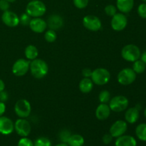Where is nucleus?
<instances>
[{
    "label": "nucleus",
    "instance_id": "37",
    "mask_svg": "<svg viewBox=\"0 0 146 146\" xmlns=\"http://www.w3.org/2000/svg\"><path fill=\"white\" fill-rule=\"evenodd\" d=\"M82 74L85 78H89V77L91 76L92 71L90 68H84L82 71Z\"/></svg>",
    "mask_w": 146,
    "mask_h": 146
},
{
    "label": "nucleus",
    "instance_id": "34",
    "mask_svg": "<svg viewBox=\"0 0 146 146\" xmlns=\"http://www.w3.org/2000/svg\"><path fill=\"white\" fill-rule=\"evenodd\" d=\"M10 7V3L7 0H0V10L3 12L8 11Z\"/></svg>",
    "mask_w": 146,
    "mask_h": 146
},
{
    "label": "nucleus",
    "instance_id": "18",
    "mask_svg": "<svg viewBox=\"0 0 146 146\" xmlns=\"http://www.w3.org/2000/svg\"><path fill=\"white\" fill-rule=\"evenodd\" d=\"M115 146H137V141L131 135H123L117 138Z\"/></svg>",
    "mask_w": 146,
    "mask_h": 146
},
{
    "label": "nucleus",
    "instance_id": "35",
    "mask_svg": "<svg viewBox=\"0 0 146 146\" xmlns=\"http://www.w3.org/2000/svg\"><path fill=\"white\" fill-rule=\"evenodd\" d=\"M102 141L104 144H106V145H108V144H110L111 142H112L113 136L110 133L105 134V135H104V137H103Z\"/></svg>",
    "mask_w": 146,
    "mask_h": 146
},
{
    "label": "nucleus",
    "instance_id": "30",
    "mask_svg": "<svg viewBox=\"0 0 146 146\" xmlns=\"http://www.w3.org/2000/svg\"><path fill=\"white\" fill-rule=\"evenodd\" d=\"M73 2L76 8L82 9L88 6L89 0H73Z\"/></svg>",
    "mask_w": 146,
    "mask_h": 146
},
{
    "label": "nucleus",
    "instance_id": "43",
    "mask_svg": "<svg viewBox=\"0 0 146 146\" xmlns=\"http://www.w3.org/2000/svg\"><path fill=\"white\" fill-rule=\"evenodd\" d=\"M144 116H145L146 118V108H145V110H144Z\"/></svg>",
    "mask_w": 146,
    "mask_h": 146
},
{
    "label": "nucleus",
    "instance_id": "21",
    "mask_svg": "<svg viewBox=\"0 0 146 146\" xmlns=\"http://www.w3.org/2000/svg\"><path fill=\"white\" fill-rule=\"evenodd\" d=\"M94 87V82L89 78L84 77L79 83V89L84 94H88L91 92Z\"/></svg>",
    "mask_w": 146,
    "mask_h": 146
},
{
    "label": "nucleus",
    "instance_id": "7",
    "mask_svg": "<svg viewBox=\"0 0 146 146\" xmlns=\"http://www.w3.org/2000/svg\"><path fill=\"white\" fill-rule=\"evenodd\" d=\"M14 111L19 118H27L31 112V104L26 99L19 100L14 106Z\"/></svg>",
    "mask_w": 146,
    "mask_h": 146
},
{
    "label": "nucleus",
    "instance_id": "40",
    "mask_svg": "<svg viewBox=\"0 0 146 146\" xmlns=\"http://www.w3.org/2000/svg\"><path fill=\"white\" fill-rule=\"evenodd\" d=\"M4 88H5V84H4V81L0 78V92L4 91Z\"/></svg>",
    "mask_w": 146,
    "mask_h": 146
},
{
    "label": "nucleus",
    "instance_id": "19",
    "mask_svg": "<svg viewBox=\"0 0 146 146\" xmlns=\"http://www.w3.org/2000/svg\"><path fill=\"white\" fill-rule=\"evenodd\" d=\"M140 116L139 109L137 107L129 108L125 113V119L127 123L130 124H133L138 121Z\"/></svg>",
    "mask_w": 146,
    "mask_h": 146
},
{
    "label": "nucleus",
    "instance_id": "38",
    "mask_svg": "<svg viewBox=\"0 0 146 146\" xmlns=\"http://www.w3.org/2000/svg\"><path fill=\"white\" fill-rule=\"evenodd\" d=\"M6 105L4 103L0 102V116H2L3 114L5 113Z\"/></svg>",
    "mask_w": 146,
    "mask_h": 146
},
{
    "label": "nucleus",
    "instance_id": "26",
    "mask_svg": "<svg viewBox=\"0 0 146 146\" xmlns=\"http://www.w3.org/2000/svg\"><path fill=\"white\" fill-rule=\"evenodd\" d=\"M98 99L101 104H108L111 100V94L106 90L101 91L98 96Z\"/></svg>",
    "mask_w": 146,
    "mask_h": 146
},
{
    "label": "nucleus",
    "instance_id": "45",
    "mask_svg": "<svg viewBox=\"0 0 146 146\" xmlns=\"http://www.w3.org/2000/svg\"><path fill=\"white\" fill-rule=\"evenodd\" d=\"M30 1H31V0H30Z\"/></svg>",
    "mask_w": 146,
    "mask_h": 146
},
{
    "label": "nucleus",
    "instance_id": "33",
    "mask_svg": "<svg viewBox=\"0 0 146 146\" xmlns=\"http://www.w3.org/2000/svg\"><path fill=\"white\" fill-rule=\"evenodd\" d=\"M138 14L141 18L146 19V3H142L138 6Z\"/></svg>",
    "mask_w": 146,
    "mask_h": 146
},
{
    "label": "nucleus",
    "instance_id": "6",
    "mask_svg": "<svg viewBox=\"0 0 146 146\" xmlns=\"http://www.w3.org/2000/svg\"><path fill=\"white\" fill-rule=\"evenodd\" d=\"M136 79V74L130 68H125L121 70L118 74V81L123 86L132 84Z\"/></svg>",
    "mask_w": 146,
    "mask_h": 146
},
{
    "label": "nucleus",
    "instance_id": "23",
    "mask_svg": "<svg viewBox=\"0 0 146 146\" xmlns=\"http://www.w3.org/2000/svg\"><path fill=\"white\" fill-rule=\"evenodd\" d=\"M25 56L28 60L36 59L38 55V51L36 47L34 45H29L26 47L25 51H24Z\"/></svg>",
    "mask_w": 146,
    "mask_h": 146
},
{
    "label": "nucleus",
    "instance_id": "29",
    "mask_svg": "<svg viewBox=\"0 0 146 146\" xmlns=\"http://www.w3.org/2000/svg\"><path fill=\"white\" fill-rule=\"evenodd\" d=\"M104 11H105L106 14L108 17H113L117 13V8L113 4H109L105 7Z\"/></svg>",
    "mask_w": 146,
    "mask_h": 146
},
{
    "label": "nucleus",
    "instance_id": "28",
    "mask_svg": "<svg viewBox=\"0 0 146 146\" xmlns=\"http://www.w3.org/2000/svg\"><path fill=\"white\" fill-rule=\"evenodd\" d=\"M34 146H51V142L48 138L41 137L36 140L34 143Z\"/></svg>",
    "mask_w": 146,
    "mask_h": 146
},
{
    "label": "nucleus",
    "instance_id": "39",
    "mask_svg": "<svg viewBox=\"0 0 146 146\" xmlns=\"http://www.w3.org/2000/svg\"><path fill=\"white\" fill-rule=\"evenodd\" d=\"M141 60L142 61H143L144 63L146 64V51H144L143 54H141Z\"/></svg>",
    "mask_w": 146,
    "mask_h": 146
},
{
    "label": "nucleus",
    "instance_id": "16",
    "mask_svg": "<svg viewBox=\"0 0 146 146\" xmlns=\"http://www.w3.org/2000/svg\"><path fill=\"white\" fill-rule=\"evenodd\" d=\"M47 27H49L50 29L57 30L59 29L60 28L64 25V20L61 16L58 14H52L48 17V20L46 21Z\"/></svg>",
    "mask_w": 146,
    "mask_h": 146
},
{
    "label": "nucleus",
    "instance_id": "11",
    "mask_svg": "<svg viewBox=\"0 0 146 146\" xmlns=\"http://www.w3.org/2000/svg\"><path fill=\"white\" fill-rule=\"evenodd\" d=\"M83 24L87 29L97 31L101 29V21L98 17L94 15H87L83 19Z\"/></svg>",
    "mask_w": 146,
    "mask_h": 146
},
{
    "label": "nucleus",
    "instance_id": "14",
    "mask_svg": "<svg viewBox=\"0 0 146 146\" xmlns=\"http://www.w3.org/2000/svg\"><path fill=\"white\" fill-rule=\"evenodd\" d=\"M14 131V123L9 118L0 116V133L7 135Z\"/></svg>",
    "mask_w": 146,
    "mask_h": 146
},
{
    "label": "nucleus",
    "instance_id": "32",
    "mask_svg": "<svg viewBox=\"0 0 146 146\" xmlns=\"http://www.w3.org/2000/svg\"><path fill=\"white\" fill-rule=\"evenodd\" d=\"M17 146H34V143L27 137H22L19 141Z\"/></svg>",
    "mask_w": 146,
    "mask_h": 146
},
{
    "label": "nucleus",
    "instance_id": "10",
    "mask_svg": "<svg viewBox=\"0 0 146 146\" xmlns=\"http://www.w3.org/2000/svg\"><path fill=\"white\" fill-rule=\"evenodd\" d=\"M111 27L113 30L121 31L126 27L128 24V19L123 13H116L111 19Z\"/></svg>",
    "mask_w": 146,
    "mask_h": 146
},
{
    "label": "nucleus",
    "instance_id": "5",
    "mask_svg": "<svg viewBox=\"0 0 146 146\" xmlns=\"http://www.w3.org/2000/svg\"><path fill=\"white\" fill-rule=\"evenodd\" d=\"M129 105L128 99L124 96H116L109 101V107L111 111L119 113L127 109Z\"/></svg>",
    "mask_w": 146,
    "mask_h": 146
},
{
    "label": "nucleus",
    "instance_id": "4",
    "mask_svg": "<svg viewBox=\"0 0 146 146\" xmlns=\"http://www.w3.org/2000/svg\"><path fill=\"white\" fill-rule=\"evenodd\" d=\"M91 80L98 86H104L108 83L111 78V74L104 68H98L92 71Z\"/></svg>",
    "mask_w": 146,
    "mask_h": 146
},
{
    "label": "nucleus",
    "instance_id": "12",
    "mask_svg": "<svg viewBox=\"0 0 146 146\" xmlns=\"http://www.w3.org/2000/svg\"><path fill=\"white\" fill-rule=\"evenodd\" d=\"M128 129V124L126 121L119 120L113 124L110 128V134L113 138H118L124 135Z\"/></svg>",
    "mask_w": 146,
    "mask_h": 146
},
{
    "label": "nucleus",
    "instance_id": "24",
    "mask_svg": "<svg viewBox=\"0 0 146 146\" xmlns=\"http://www.w3.org/2000/svg\"><path fill=\"white\" fill-rule=\"evenodd\" d=\"M135 135L140 141L146 142V123H141L137 125Z\"/></svg>",
    "mask_w": 146,
    "mask_h": 146
},
{
    "label": "nucleus",
    "instance_id": "25",
    "mask_svg": "<svg viewBox=\"0 0 146 146\" xmlns=\"http://www.w3.org/2000/svg\"><path fill=\"white\" fill-rule=\"evenodd\" d=\"M145 68L146 64L143 61H141V59H138L137 61H134L133 64L132 69L135 71V73L136 74H143L145 71Z\"/></svg>",
    "mask_w": 146,
    "mask_h": 146
},
{
    "label": "nucleus",
    "instance_id": "8",
    "mask_svg": "<svg viewBox=\"0 0 146 146\" xmlns=\"http://www.w3.org/2000/svg\"><path fill=\"white\" fill-rule=\"evenodd\" d=\"M14 130L21 137H27L31 131L30 123L25 118H19L14 123Z\"/></svg>",
    "mask_w": 146,
    "mask_h": 146
},
{
    "label": "nucleus",
    "instance_id": "42",
    "mask_svg": "<svg viewBox=\"0 0 146 146\" xmlns=\"http://www.w3.org/2000/svg\"><path fill=\"white\" fill-rule=\"evenodd\" d=\"M7 1H9V3H13V2H14V1H17V0H7Z\"/></svg>",
    "mask_w": 146,
    "mask_h": 146
},
{
    "label": "nucleus",
    "instance_id": "15",
    "mask_svg": "<svg viewBox=\"0 0 146 146\" xmlns=\"http://www.w3.org/2000/svg\"><path fill=\"white\" fill-rule=\"evenodd\" d=\"M29 27L34 32L41 34L47 28L46 21H44L41 17H36L31 19L29 23Z\"/></svg>",
    "mask_w": 146,
    "mask_h": 146
},
{
    "label": "nucleus",
    "instance_id": "13",
    "mask_svg": "<svg viewBox=\"0 0 146 146\" xmlns=\"http://www.w3.org/2000/svg\"><path fill=\"white\" fill-rule=\"evenodd\" d=\"M1 20L5 25L9 27H16L19 24V17L14 11H4L1 15Z\"/></svg>",
    "mask_w": 146,
    "mask_h": 146
},
{
    "label": "nucleus",
    "instance_id": "22",
    "mask_svg": "<svg viewBox=\"0 0 146 146\" xmlns=\"http://www.w3.org/2000/svg\"><path fill=\"white\" fill-rule=\"evenodd\" d=\"M84 138L79 134L71 135L67 141V143L69 146H83L84 144Z\"/></svg>",
    "mask_w": 146,
    "mask_h": 146
},
{
    "label": "nucleus",
    "instance_id": "27",
    "mask_svg": "<svg viewBox=\"0 0 146 146\" xmlns=\"http://www.w3.org/2000/svg\"><path fill=\"white\" fill-rule=\"evenodd\" d=\"M56 37L57 35L56 34V31L52 29L48 30L45 33V34H44V38H45L46 41L49 43L54 42L56 41Z\"/></svg>",
    "mask_w": 146,
    "mask_h": 146
},
{
    "label": "nucleus",
    "instance_id": "17",
    "mask_svg": "<svg viewBox=\"0 0 146 146\" xmlns=\"http://www.w3.org/2000/svg\"><path fill=\"white\" fill-rule=\"evenodd\" d=\"M111 111L108 104H101L96 110V116L100 121L106 120L111 114Z\"/></svg>",
    "mask_w": 146,
    "mask_h": 146
},
{
    "label": "nucleus",
    "instance_id": "36",
    "mask_svg": "<svg viewBox=\"0 0 146 146\" xmlns=\"http://www.w3.org/2000/svg\"><path fill=\"white\" fill-rule=\"evenodd\" d=\"M9 98V95L6 91H2L0 92V102H3L5 103L6 101L8 100Z\"/></svg>",
    "mask_w": 146,
    "mask_h": 146
},
{
    "label": "nucleus",
    "instance_id": "31",
    "mask_svg": "<svg viewBox=\"0 0 146 146\" xmlns=\"http://www.w3.org/2000/svg\"><path fill=\"white\" fill-rule=\"evenodd\" d=\"M31 19V17H30L27 13H24V14H22L20 16L19 23H21V24L24 26L29 25Z\"/></svg>",
    "mask_w": 146,
    "mask_h": 146
},
{
    "label": "nucleus",
    "instance_id": "9",
    "mask_svg": "<svg viewBox=\"0 0 146 146\" xmlns=\"http://www.w3.org/2000/svg\"><path fill=\"white\" fill-rule=\"evenodd\" d=\"M30 61L24 58H19L14 62L12 66V72L17 76L25 75L29 70Z\"/></svg>",
    "mask_w": 146,
    "mask_h": 146
},
{
    "label": "nucleus",
    "instance_id": "44",
    "mask_svg": "<svg viewBox=\"0 0 146 146\" xmlns=\"http://www.w3.org/2000/svg\"><path fill=\"white\" fill-rule=\"evenodd\" d=\"M142 1H144V2H145V3H146V0H142Z\"/></svg>",
    "mask_w": 146,
    "mask_h": 146
},
{
    "label": "nucleus",
    "instance_id": "3",
    "mask_svg": "<svg viewBox=\"0 0 146 146\" xmlns=\"http://www.w3.org/2000/svg\"><path fill=\"white\" fill-rule=\"evenodd\" d=\"M141 52L138 46L134 44H128L123 48L121 56L123 58L129 62H134L141 58Z\"/></svg>",
    "mask_w": 146,
    "mask_h": 146
},
{
    "label": "nucleus",
    "instance_id": "1",
    "mask_svg": "<svg viewBox=\"0 0 146 146\" xmlns=\"http://www.w3.org/2000/svg\"><path fill=\"white\" fill-rule=\"evenodd\" d=\"M29 69L31 75L37 79L43 78L48 72V64L46 61L40 58H36L30 61Z\"/></svg>",
    "mask_w": 146,
    "mask_h": 146
},
{
    "label": "nucleus",
    "instance_id": "2",
    "mask_svg": "<svg viewBox=\"0 0 146 146\" xmlns=\"http://www.w3.org/2000/svg\"><path fill=\"white\" fill-rule=\"evenodd\" d=\"M46 11V5L40 0H31L28 3L26 7V13L33 18L42 17Z\"/></svg>",
    "mask_w": 146,
    "mask_h": 146
},
{
    "label": "nucleus",
    "instance_id": "20",
    "mask_svg": "<svg viewBox=\"0 0 146 146\" xmlns=\"http://www.w3.org/2000/svg\"><path fill=\"white\" fill-rule=\"evenodd\" d=\"M134 7V0H117L116 8L123 14L129 13Z\"/></svg>",
    "mask_w": 146,
    "mask_h": 146
},
{
    "label": "nucleus",
    "instance_id": "41",
    "mask_svg": "<svg viewBox=\"0 0 146 146\" xmlns=\"http://www.w3.org/2000/svg\"><path fill=\"white\" fill-rule=\"evenodd\" d=\"M56 146H69V145H68L67 143H61L57 144Z\"/></svg>",
    "mask_w": 146,
    "mask_h": 146
}]
</instances>
